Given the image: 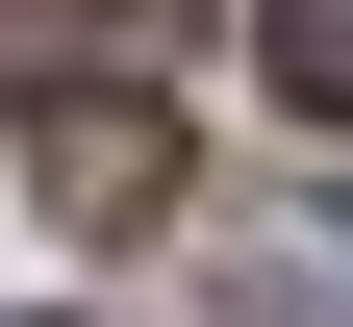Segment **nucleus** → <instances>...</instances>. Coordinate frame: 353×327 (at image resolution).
Listing matches in <instances>:
<instances>
[{"label":"nucleus","instance_id":"1","mask_svg":"<svg viewBox=\"0 0 353 327\" xmlns=\"http://www.w3.org/2000/svg\"><path fill=\"white\" fill-rule=\"evenodd\" d=\"M26 176H51V226H152V202H176V101H126V76H51Z\"/></svg>","mask_w":353,"mask_h":327},{"label":"nucleus","instance_id":"2","mask_svg":"<svg viewBox=\"0 0 353 327\" xmlns=\"http://www.w3.org/2000/svg\"><path fill=\"white\" fill-rule=\"evenodd\" d=\"M228 302H252V327H353V226H252Z\"/></svg>","mask_w":353,"mask_h":327},{"label":"nucleus","instance_id":"3","mask_svg":"<svg viewBox=\"0 0 353 327\" xmlns=\"http://www.w3.org/2000/svg\"><path fill=\"white\" fill-rule=\"evenodd\" d=\"M278 101H303V126H353V0H278Z\"/></svg>","mask_w":353,"mask_h":327}]
</instances>
